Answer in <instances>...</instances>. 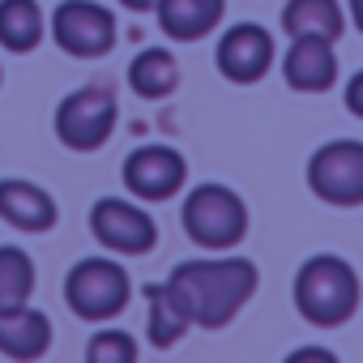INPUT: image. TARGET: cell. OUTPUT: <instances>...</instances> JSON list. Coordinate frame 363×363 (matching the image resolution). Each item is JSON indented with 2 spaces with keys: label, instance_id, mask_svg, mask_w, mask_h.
I'll use <instances>...</instances> for the list:
<instances>
[{
  "label": "cell",
  "instance_id": "cell-15",
  "mask_svg": "<svg viewBox=\"0 0 363 363\" xmlns=\"http://www.w3.org/2000/svg\"><path fill=\"white\" fill-rule=\"evenodd\" d=\"M141 295H145V303H150V316H145V337H150V346H175L179 337L189 333V312H184V303H179V295H175V286L171 282H150V286H141Z\"/></svg>",
  "mask_w": 363,
  "mask_h": 363
},
{
  "label": "cell",
  "instance_id": "cell-18",
  "mask_svg": "<svg viewBox=\"0 0 363 363\" xmlns=\"http://www.w3.org/2000/svg\"><path fill=\"white\" fill-rule=\"evenodd\" d=\"M43 39V13L35 0H0V48L26 56Z\"/></svg>",
  "mask_w": 363,
  "mask_h": 363
},
{
  "label": "cell",
  "instance_id": "cell-21",
  "mask_svg": "<svg viewBox=\"0 0 363 363\" xmlns=\"http://www.w3.org/2000/svg\"><path fill=\"white\" fill-rule=\"evenodd\" d=\"M346 107H350V111L363 120V69H359V73L346 82Z\"/></svg>",
  "mask_w": 363,
  "mask_h": 363
},
{
  "label": "cell",
  "instance_id": "cell-1",
  "mask_svg": "<svg viewBox=\"0 0 363 363\" xmlns=\"http://www.w3.org/2000/svg\"><path fill=\"white\" fill-rule=\"evenodd\" d=\"M184 303L189 320L201 329H223L235 320V312L257 295V265L248 257H210V261H184L167 274Z\"/></svg>",
  "mask_w": 363,
  "mask_h": 363
},
{
  "label": "cell",
  "instance_id": "cell-5",
  "mask_svg": "<svg viewBox=\"0 0 363 363\" xmlns=\"http://www.w3.org/2000/svg\"><path fill=\"white\" fill-rule=\"evenodd\" d=\"M308 189L312 197L337 210L363 206V141H325L308 158Z\"/></svg>",
  "mask_w": 363,
  "mask_h": 363
},
{
  "label": "cell",
  "instance_id": "cell-10",
  "mask_svg": "<svg viewBox=\"0 0 363 363\" xmlns=\"http://www.w3.org/2000/svg\"><path fill=\"white\" fill-rule=\"evenodd\" d=\"M218 73L235 86H252L274 69V35L257 22H240L218 39Z\"/></svg>",
  "mask_w": 363,
  "mask_h": 363
},
{
  "label": "cell",
  "instance_id": "cell-17",
  "mask_svg": "<svg viewBox=\"0 0 363 363\" xmlns=\"http://www.w3.org/2000/svg\"><path fill=\"white\" fill-rule=\"evenodd\" d=\"M128 86L137 99H167L179 86V65L167 48H141L128 65Z\"/></svg>",
  "mask_w": 363,
  "mask_h": 363
},
{
  "label": "cell",
  "instance_id": "cell-11",
  "mask_svg": "<svg viewBox=\"0 0 363 363\" xmlns=\"http://www.w3.org/2000/svg\"><path fill=\"white\" fill-rule=\"evenodd\" d=\"M282 77L299 94H325L337 82V56L329 39H291L282 56Z\"/></svg>",
  "mask_w": 363,
  "mask_h": 363
},
{
  "label": "cell",
  "instance_id": "cell-22",
  "mask_svg": "<svg viewBox=\"0 0 363 363\" xmlns=\"http://www.w3.org/2000/svg\"><path fill=\"white\" fill-rule=\"evenodd\" d=\"M350 5V22H354V30L363 35V0H346Z\"/></svg>",
  "mask_w": 363,
  "mask_h": 363
},
{
  "label": "cell",
  "instance_id": "cell-9",
  "mask_svg": "<svg viewBox=\"0 0 363 363\" xmlns=\"http://www.w3.org/2000/svg\"><path fill=\"white\" fill-rule=\"evenodd\" d=\"M189 162L171 145H141L124 158V189L141 201H167L184 189Z\"/></svg>",
  "mask_w": 363,
  "mask_h": 363
},
{
  "label": "cell",
  "instance_id": "cell-3",
  "mask_svg": "<svg viewBox=\"0 0 363 363\" xmlns=\"http://www.w3.org/2000/svg\"><path fill=\"white\" fill-rule=\"evenodd\" d=\"M179 223H184V235L197 248L210 252H227L248 235V206L235 189L227 184H197L184 197V210H179Z\"/></svg>",
  "mask_w": 363,
  "mask_h": 363
},
{
  "label": "cell",
  "instance_id": "cell-23",
  "mask_svg": "<svg viewBox=\"0 0 363 363\" xmlns=\"http://www.w3.org/2000/svg\"><path fill=\"white\" fill-rule=\"evenodd\" d=\"M120 5H124V9H133V13H145V9H154V5H158V0H120Z\"/></svg>",
  "mask_w": 363,
  "mask_h": 363
},
{
  "label": "cell",
  "instance_id": "cell-13",
  "mask_svg": "<svg viewBox=\"0 0 363 363\" xmlns=\"http://www.w3.org/2000/svg\"><path fill=\"white\" fill-rule=\"evenodd\" d=\"M52 346V320L30 303L0 308V354L5 359H43Z\"/></svg>",
  "mask_w": 363,
  "mask_h": 363
},
{
  "label": "cell",
  "instance_id": "cell-20",
  "mask_svg": "<svg viewBox=\"0 0 363 363\" xmlns=\"http://www.w3.org/2000/svg\"><path fill=\"white\" fill-rule=\"evenodd\" d=\"M133 359H137V342L124 329H103L86 346V363H133Z\"/></svg>",
  "mask_w": 363,
  "mask_h": 363
},
{
  "label": "cell",
  "instance_id": "cell-2",
  "mask_svg": "<svg viewBox=\"0 0 363 363\" xmlns=\"http://www.w3.org/2000/svg\"><path fill=\"white\" fill-rule=\"evenodd\" d=\"M295 308L303 320H312L320 329L346 325L359 308V274L350 269V261H342L333 252L308 257L295 274Z\"/></svg>",
  "mask_w": 363,
  "mask_h": 363
},
{
  "label": "cell",
  "instance_id": "cell-16",
  "mask_svg": "<svg viewBox=\"0 0 363 363\" xmlns=\"http://www.w3.org/2000/svg\"><path fill=\"white\" fill-rule=\"evenodd\" d=\"M282 30L291 39H329V43H337L342 30H346V18H342L337 0H286Z\"/></svg>",
  "mask_w": 363,
  "mask_h": 363
},
{
  "label": "cell",
  "instance_id": "cell-19",
  "mask_svg": "<svg viewBox=\"0 0 363 363\" xmlns=\"http://www.w3.org/2000/svg\"><path fill=\"white\" fill-rule=\"evenodd\" d=\"M30 295H35V261H30V252L5 244L0 248V308L26 303Z\"/></svg>",
  "mask_w": 363,
  "mask_h": 363
},
{
  "label": "cell",
  "instance_id": "cell-6",
  "mask_svg": "<svg viewBox=\"0 0 363 363\" xmlns=\"http://www.w3.org/2000/svg\"><path fill=\"white\" fill-rule=\"evenodd\" d=\"M111 128H116V99L103 86H82L65 94L56 107V137L77 154L99 150L111 137Z\"/></svg>",
  "mask_w": 363,
  "mask_h": 363
},
{
  "label": "cell",
  "instance_id": "cell-4",
  "mask_svg": "<svg viewBox=\"0 0 363 363\" xmlns=\"http://www.w3.org/2000/svg\"><path fill=\"white\" fill-rule=\"evenodd\" d=\"M128 299H133V282H128L124 265H116L107 257H86L65 278V303L82 320H111L128 308Z\"/></svg>",
  "mask_w": 363,
  "mask_h": 363
},
{
  "label": "cell",
  "instance_id": "cell-14",
  "mask_svg": "<svg viewBox=\"0 0 363 363\" xmlns=\"http://www.w3.org/2000/svg\"><path fill=\"white\" fill-rule=\"evenodd\" d=\"M154 13H158V26H162L167 39L197 43V39H206L223 22L227 0H158Z\"/></svg>",
  "mask_w": 363,
  "mask_h": 363
},
{
  "label": "cell",
  "instance_id": "cell-12",
  "mask_svg": "<svg viewBox=\"0 0 363 363\" xmlns=\"http://www.w3.org/2000/svg\"><path fill=\"white\" fill-rule=\"evenodd\" d=\"M0 218L26 235H43L56 227L60 210L48 189L30 184V179H0Z\"/></svg>",
  "mask_w": 363,
  "mask_h": 363
},
{
  "label": "cell",
  "instance_id": "cell-24",
  "mask_svg": "<svg viewBox=\"0 0 363 363\" xmlns=\"http://www.w3.org/2000/svg\"><path fill=\"white\" fill-rule=\"evenodd\" d=\"M0 82H5V73H0Z\"/></svg>",
  "mask_w": 363,
  "mask_h": 363
},
{
  "label": "cell",
  "instance_id": "cell-8",
  "mask_svg": "<svg viewBox=\"0 0 363 363\" xmlns=\"http://www.w3.org/2000/svg\"><path fill=\"white\" fill-rule=\"evenodd\" d=\"M90 231L107 252H120V257H145L158 244L154 218L145 210H137L133 201H120V197H99L94 201Z\"/></svg>",
  "mask_w": 363,
  "mask_h": 363
},
{
  "label": "cell",
  "instance_id": "cell-7",
  "mask_svg": "<svg viewBox=\"0 0 363 363\" xmlns=\"http://www.w3.org/2000/svg\"><path fill=\"white\" fill-rule=\"evenodd\" d=\"M52 35L60 52L77 60H99L116 48V18L103 5H94V0H65L52 18Z\"/></svg>",
  "mask_w": 363,
  "mask_h": 363
}]
</instances>
